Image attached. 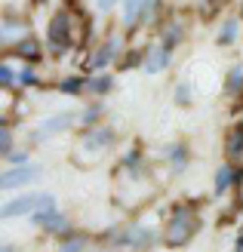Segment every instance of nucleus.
<instances>
[{"label":"nucleus","mask_w":243,"mask_h":252,"mask_svg":"<svg viewBox=\"0 0 243 252\" xmlns=\"http://www.w3.org/2000/svg\"><path fill=\"white\" fill-rule=\"evenodd\" d=\"M197 228H200V219H197L191 209L178 206V209L173 212L170 228H166V243H170V246H185L191 237L197 234Z\"/></svg>","instance_id":"1"},{"label":"nucleus","mask_w":243,"mask_h":252,"mask_svg":"<svg viewBox=\"0 0 243 252\" xmlns=\"http://www.w3.org/2000/svg\"><path fill=\"white\" fill-rule=\"evenodd\" d=\"M43 212V209H56V200L53 194H22L16 200H9V203L0 209V216L3 219H16V216H25V212Z\"/></svg>","instance_id":"2"},{"label":"nucleus","mask_w":243,"mask_h":252,"mask_svg":"<svg viewBox=\"0 0 243 252\" xmlns=\"http://www.w3.org/2000/svg\"><path fill=\"white\" fill-rule=\"evenodd\" d=\"M40 172H43L40 166H19V169H9V172L0 175V188H6V191H12V188H25V185H31Z\"/></svg>","instance_id":"3"},{"label":"nucleus","mask_w":243,"mask_h":252,"mask_svg":"<svg viewBox=\"0 0 243 252\" xmlns=\"http://www.w3.org/2000/svg\"><path fill=\"white\" fill-rule=\"evenodd\" d=\"M68 12H56V19L49 22V43H53V49H65L68 46Z\"/></svg>","instance_id":"4"},{"label":"nucleus","mask_w":243,"mask_h":252,"mask_svg":"<svg viewBox=\"0 0 243 252\" xmlns=\"http://www.w3.org/2000/svg\"><path fill=\"white\" fill-rule=\"evenodd\" d=\"M74 123V114H56V117H49V120H43L40 126H37V138H46V135H56V132H62V129H68V126Z\"/></svg>","instance_id":"5"},{"label":"nucleus","mask_w":243,"mask_h":252,"mask_svg":"<svg viewBox=\"0 0 243 252\" xmlns=\"http://www.w3.org/2000/svg\"><path fill=\"white\" fill-rule=\"evenodd\" d=\"M34 221H37V224H43L46 231H56V234H65V231H68V221L62 219L56 209H43V212H37Z\"/></svg>","instance_id":"6"},{"label":"nucleus","mask_w":243,"mask_h":252,"mask_svg":"<svg viewBox=\"0 0 243 252\" xmlns=\"http://www.w3.org/2000/svg\"><path fill=\"white\" fill-rule=\"evenodd\" d=\"M166 56H170V49H166V46H160V49H151V53H148V59H145V71H148V74H157V71H163V68H166Z\"/></svg>","instance_id":"7"},{"label":"nucleus","mask_w":243,"mask_h":252,"mask_svg":"<svg viewBox=\"0 0 243 252\" xmlns=\"http://www.w3.org/2000/svg\"><path fill=\"white\" fill-rule=\"evenodd\" d=\"M16 34L25 37V34H28V25H25V22H16L12 16H6V19H3V40H16Z\"/></svg>","instance_id":"8"},{"label":"nucleus","mask_w":243,"mask_h":252,"mask_svg":"<svg viewBox=\"0 0 243 252\" xmlns=\"http://www.w3.org/2000/svg\"><path fill=\"white\" fill-rule=\"evenodd\" d=\"M148 6H151V0H126V6H123V22L133 25L136 16H139V9H148Z\"/></svg>","instance_id":"9"},{"label":"nucleus","mask_w":243,"mask_h":252,"mask_svg":"<svg viewBox=\"0 0 243 252\" xmlns=\"http://www.w3.org/2000/svg\"><path fill=\"white\" fill-rule=\"evenodd\" d=\"M231 182H234V169L231 166H222L219 172H215V194H225L228 188H231Z\"/></svg>","instance_id":"10"},{"label":"nucleus","mask_w":243,"mask_h":252,"mask_svg":"<svg viewBox=\"0 0 243 252\" xmlns=\"http://www.w3.org/2000/svg\"><path fill=\"white\" fill-rule=\"evenodd\" d=\"M114 49H117V40H111V43H105V46H102L99 53L93 56V62H89V65H93V68H105V65H108V59L114 56Z\"/></svg>","instance_id":"11"},{"label":"nucleus","mask_w":243,"mask_h":252,"mask_svg":"<svg viewBox=\"0 0 243 252\" xmlns=\"http://www.w3.org/2000/svg\"><path fill=\"white\" fill-rule=\"evenodd\" d=\"M19 49V56H25V59H31V62H37V59H40V46H37L34 40H31V37H25V40L16 46Z\"/></svg>","instance_id":"12"},{"label":"nucleus","mask_w":243,"mask_h":252,"mask_svg":"<svg viewBox=\"0 0 243 252\" xmlns=\"http://www.w3.org/2000/svg\"><path fill=\"white\" fill-rule=\"evenodd\" d=\"M237 40V19H228L225 25H222V31H219V43H234Z\"/></svg>","instance_id":"13"},{"label":"nucleus","mask_w":243,"mask_h":252,"mask_svg":"<svg viewBox=\"0 0 243 252\" xmlns=\"http://www.w3.org/2000/svg\"><path fill=\"white\" fill-rule=\"evenodd\" d=\"M86 145H89V148H105V145H111V132H108V129L93 132V138H86Z\"/></svg>","instance_id":"14"},{"label":"nucleus","mask_w":243,"mask_h":252,"mask_svg":"<svg viewBox=\"0 0 243 252\" xmlns=\"http://www.w3.org/2000/svg\"><path fill=\"white\" fill-rule=\"evenodd\" d=\"M83 90V80L80 77H68V80H62V93H80Z\"/></svg>","instance_id":"15"},{"label":"nucleus","mask_w":243,"mask_h":252,"mask_svg":"<svg viewBox=\"0 0 243 252\" xmlns=\"http://www.w3.org/2000/svg\"><path fill=\"white\" fill-rule=\"evenodd\" d=\"M89 90H96V93H108V90H111V77H93V80H89Z\"/></svg>","instance_id":"16"},{"label":"nucleus","mask_w":243,"mask_h":252,"mask_svg":"<svg viewBox=\"0 0 243 252\" xmlns=\"http://www.w3.org/2000/svg\"><path fill=\"white\" fill-rule=\"evenodd\" d=\"M83 249V237H68L65 246H62V252H80Z\"/></svg>","instance_id":"17"},{"label":"nucleus","mask_w":243,"mask_h":252,"mask_svg":"<svg viewBox=\"0 0 243 252\" xmlns=\"http://www.w3.org/2000/svg\"><path fill=\"white\" fill-rule=\"evenodd\" d=\"M126 240H130V243H151V231L145 234L142 228H139V231H133V237H126Z\"/></svg>","instance_id":"18"},{"label":"nucleus","mask_w":243,"mask_h":252,"mask_svg":"<svg viewBox=\"0 0 243 252\" xmlns=\"http://www.w3.org/2000/svg\"><path fill=\"white\" fill-rule=\"evenodd\" d=\"M9 148H12V135H9V129H3L0 132V151H3L6 157H9Z\"/></svg>","instance_id":"19"},{"label":"nucleus","mask_w":243,"mask_h":252,"mask_svg":"<svg viewBox=\"0 0 243 252\" xmlns=\"http://www.w3.org/2000/svg\"><path fill=\"white\" fill-rule=\"evenodd\" d=\"M0 80H3V86H12V71L3 65V68H0Z\"/></svg>","instance_id":"20"},{"label":"nucleus","mask_w":243,"mask_h":252,"mask_svg":"<svg viewBox=\"0 0 243 252\" xmlns=\"http://www.w3.org/2000/svg\"><path fill=\"white\" fill-rule=\"evenodd\" d=\"M240 77H243V71L237 68V71L231 74V90H240Z\"/></svg>","instance_id":"21"},{"label":"nucleus","mask_w":243,"mask_h":252,"mask_svg":"<svg viewBox=\"0 0 243 252\" xmlns=\"http://www.w3.org/2000/svg\"><path fill=\"white\" fill-rule=\"evenodd\" d=\"M114 3H117V0H99V9H102V12H108Z\"/></svg>","instance_id":"22"},{"label":"nucleus","mask_w":243,"mask_h":252,"mask_svg":"<svg viewBox=\"0 0 243 252\" xmlns=\"http://www.w3.org/2000/svg\"><path fill=\"white\" fill-rule=\"evenodd\" d=\"M178 102H188V83H182V90H178Z\"/></svg>","instance_id":"23"},{"label":"nucleus","mask_w":243,"mask_h":252,"mask_svg":"<svg viewBox=\"0 0 243 252\" xmlns=\"http://www.w3.org/2000/svg\"><path fill=\"white\" fill-rule=\"evenodd\" d=\"M12 163H19V166H25V154H9Z\"/></svg>","instance_id":"24"},{"label":"nucleus","mask_w":243,"mask_h":252,"mask_svg":"<svg viewBox=\"0 0 243 252\" xmlns=\"http://www.w3.org/2000/svg\"><path fill=\"white\" fill-rule=\"evenodd\" d=\"M3 252H12V246H3Z\"/></svg>","instance_id":"25"},{"label":"nucleus","mask_w":243,"mask_h":252,"mask_svg":"<svg viewBox=\"0 0 243 252\" xmlns=\"http://www.w3.org/2000/svg\"><path fill=\"white\" fill-rule=\"evenodd\" d=\"M34 3H40V0H34Z\"/></svg>","instance_id":"26"}]
</instances>
